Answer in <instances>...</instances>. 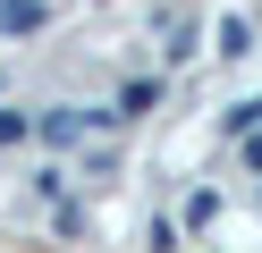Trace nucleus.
I'll return each mask as SVG.
<instances>
[{
	"mask_svg": "<svg viewBox=\"0 0 262 253\" xmlns=\"http://www.w3.org/2000/svg\"><path fill=\"white\" fill-rule=\"evenodd\" d=\"M34 26H42L34 0H0V34H34Z\"/></svg>",
	"mask_w": 262,
	"mask_h": 253,
	"instance_id": "obj_1",
	"label": "nucleus"
}]
</instances>
